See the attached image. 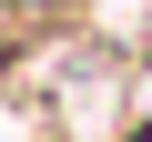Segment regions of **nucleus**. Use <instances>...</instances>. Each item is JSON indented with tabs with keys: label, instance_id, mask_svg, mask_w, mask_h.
I'll list each match as a JSON object with an SVG mask.
<instances>
[{
	"label": "nucleus",
	"instance_id": "1",
	"mask_svg": "<svg viewBox=\"0 0 152 142\" xmlns=\"http://www.w3.org/2000/svg\"><path fill=\"white\" fill-rule=\"evenodd\" d=\"M10 10H61V0H10Z\"/></svg>",
	"mask_w": 152,
	"mask_h": 142
},
{
	"label": "nucleus",
	"instance_id": "2",
	"mask_svg": "<svg viewBox=\"0 0 152 142\" xmlns=\"http://www.w3.org/2000/svg\"><path fill=\"white\" fill-rule=\"evenodd\" d=\"M132 142H152V122H142V132H132Z\"/></svg>",
	"mask_w": 152,
	"mask_h": 142
}]
</instances>
